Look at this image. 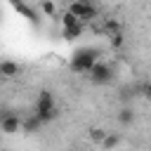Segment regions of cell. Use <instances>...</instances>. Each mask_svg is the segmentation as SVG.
<instances>
[{
    "label": "cell",
    "instance_id": "1",
    "mask_svg": "<svg viewBox=\"0 0 151 151\" xmlns=\"http://www.w3.org/2000/svg\"><path fill=\"white\" fill-rule=\"evenodd\" d=\"M101 59V52L97 47H78L71 54V71L76 73H90V68Z\"/></svg>",
    "mask_w": 151,
    "mask_h": 151
},
{
    "label": "cell",
    "instance_id": "2",
    "mask_svg": "<svg viewBox=\"0 0 151 151\" xmlns=\"http://www.w3.org/2000/svg\"><path fill=\"white\" fill-rule=\"evenodd\" d=\"M33 111L42 118V123H52V120H57V116H59V104H57V99H54V94H52L50 90H40Z\"/></svg>",
    "mask_w": 151,
    "mask_h": 151
},
{
    "label": "cell",
    "instance_id": "3",
    "mask_svg": "<svg viewBox=\"0 0 151 151\" xmlns=\"http://www.w3.org/2000/svg\"><path fill=\"white\" fill-rule=\"evenodd\" d=\"M87 78H90V83H94V85H111L113 78H116V68H113L109 61H101V59H99V61L90 68Z\"/></svg>",
    "mask_w": 151,
    "mask_h": 151
},
{
    "label": "cell",
    "instance_id": "4",
    "mask_svg": "<svg viewBox=\"0 0 151 151\" xmlns=\"http://www.w3.org/2000/svg\"><path fill=\"white\" fill-rule=\"evenodd\" d=\"M68 9L80 19V21H92V19H97V7H94V2H80V0H73L71 5H68Z\"/></svg>",
    "mask_w": 151,
    "mask_h": 151
},
{
    "label": "cell",
    "instance_id": "5",
    "mask_svg": "<svg viewBox=\"0 0 151 151\" xmlns=\"http://www.w3.org/2000/svg\"><path fill=\"white\" fill-rule=\"evenodd\" d=\"M21 127H24V118L19 113H9V111L2 113V118H0V132H5V134H19Z\"/></svg>",
    "mask_w": 151,
    "mask_h": 151
},
{
    "label": "cell",
    "instance_id": "6",
    "mask_svg": "<svg viewBox=\"0 0 151 151\" xmlns=\"http://www.w3.org/2000/svg\"><path fill=\"white\" fill-rule=\"evenodd\" d=\"M42 125H45V123H42V118L33 111L31 116H26V118H24V127H21V132H24V134H33V132H38Z\"/></svg>",
    "mask_w": 151,
    "mask_h": 151
},
{
    "label": "cell",
    "instance_id": "7",
    "mask_svg": "<svg viewBox=\"0 0 151 151\" xmlns=\"http://www.w3.org/2000/svg\"><path fill=\"white\" fill-rule=\"evenodd\" d=\"M116 120H118L123 127H130V125L134 123V109H132V104H123L120 111L116 113Z\"/></svg>",
    "mask_w": 151,
    "mask_h": 151
},
{
    "label": "cell",
    "instance_id": "8",
    "mask_svg": "<svg viewBox=\"0 0 151 151\" xmlns=\"http://www.w3.org/2000/svg\"><path fill=\"white\" fill-rule=\"evenodd\" d=\"M19 71H21V68H19L17 61H12V59H2V61H0V76H2V78H7V80H9V78H17Z\"/></svg>",
    "mask_w": 151,
    "mask_h": 151
},
{
    "label": "cell",
    "instance_id": "9",
    "mask_svg": "<svg viewBox=\"0 0 151 151\" xmlns=\"http://www.w3.org/2000/svg\"><path fill=\"white\" fill-rule=\"evenodd\" d=\"M9 2H12V7H14L19 14H24V17H26L31 24H38V14H35V12H33V9H31V7L24 2V0H9Z\"/></svg>",
    "mask_w": 151,
    "mask_h": 151
},
{
    "label": "cell",
    "instance_id": "10",
    "mask_svg": "<svg viewBox=\"0 0 151 151\" xmlns=\"http://www.w3.org/2000/svg\"><path fill=\"white\" fill-rule=\"evenodd\" d=\"M142 87H144V85H127V87H123V90H120V101H123V104H130L137 94H142Z\"/></svg>",
    "mask_w": 151,
    "mask_h": 151
},
{
    "label": "cell",
    "instance_id": "11",
    "mask_svg": "<svg viewBox=\"0 0 151 151\" xmlns=\"http://www.w3.org/2000/svg\"><path fill=\"white\" fill-rule=\"evenodd\" d=\"M80 35H83V21L76 24V26H64V31H61V38L64 40H76Z\"/></svg>",
    "mask_w": 151,
    "mask_h": 151
},
{
    "label": "cell",
    "instance_id": "12",
    "mask_svg": "<svg viewBox=\"0 0 151 151\" xmlns=\"http://www.w3.org/2000/svg\"><path fill=\"white\" fill-rule=\"evenodd\" d=\"M120 146V134L118 132H106L104 142H101V149H116Z\"/></svg>",
    "mask_w": 151,
    "mask_h": 151
},
{
    "label": "cell",
    "instance_id": "13",
    "mask_svg": "<svg viewBox=\"0 0 151 151\" xmlns=\"http://www.w3.org/2000/svg\"><path fill=\"white\" fill-rule=\"evenodd\" d=\"M87 137H90V142H92V144L101 146V142H104V137H106V130H101V127H92V130L87 132Z\"/></svg>",
    "mask_w": 151,
    "mask_h": 151
},
{
    "label": "cell",
    "instance_id": "14",
    "mask_svg": "<svg viewBox=\"0 0 151 151\" xmlns=\"http://www.w3.org/2000/svg\"><path fill=\"white\" fill-rule=\"evenodd\" d=\"M61 24H64V26H76V24H80V19H78L71 9H66L64 17H61ZM83 24H85V21H83Z\"/></svg>",
    "mask_w": 151,
    "mask_h": 151
},
{
    "label": "cell",
    "instance_id": "15",
    "mask_svg": "<svg viewBox=\"0 0 151 151\" xmlns=\"http://www.w3.org/2000/svg\"><path fill=\"white\" fill-rule=\"evenodd\" d=\"M109 42H111V47H113V50H120V47H123V42H125V38H123V33L118 31V33H111V35H109Z\"/></svg>",
    "mask_w": 151,
    "mask_h": 151
},
{
    "label": "cell",
    "instance_id": "16",
    "mask_svg": "<svg viewBox=\"0 0 151 151\" xmlns=\"http://www.w3.org/2000/svg\"><path fill=\"white\" fill-rule=\"evenodd\" d=\"M40 9H42L47 17H54V14H57V7H54L52 0H40Z\"/></svg>",
    "mask_w": 151,
    "mask_h": 151
},
{
    "label": "cell",
    "instance_id": "17",
    "mask_svg": "<svg viewBox=\"0 0 151 151\" xmlns=\"http://www.w3.org/2000/svg\"><path fill=\"white\" fill-rule=\"evenodd\" d=\"M104 31L111 35V33H118L120 31V24L116 21V19H106V24H104Z\"/></svg>",
    "mask_w": 151,
    "mask_h": 151
},
{
    "label": "cell",
    "instance_id": "18",
    "mask_svg": "<svg viewBox=\"0 0 151 151\" xmlns=\"http://www.w3.org/2000/svg\"><path fill=\"white\" fill-rule=\"evenodd\" d=\"M142 97H144L146 101H151V80L144 83V87H142Z\"/></svg>",
    "mask_w": 151,
    "mask_h": 151
},
{
    "label": "cell",
    "instance_id": "19",
    "mask_svg": "<svg viewBox=\"0 0 151 151\" xmlns=\"http://www.w3.org/2000/svg\"><path fill=\"white\" fill-rule=\"evenodd\" d=\"M80 2H92V0H80Z\"/></svg>",
    "mask_w": 151,
    "mask_h": 151
}]
</instances>
